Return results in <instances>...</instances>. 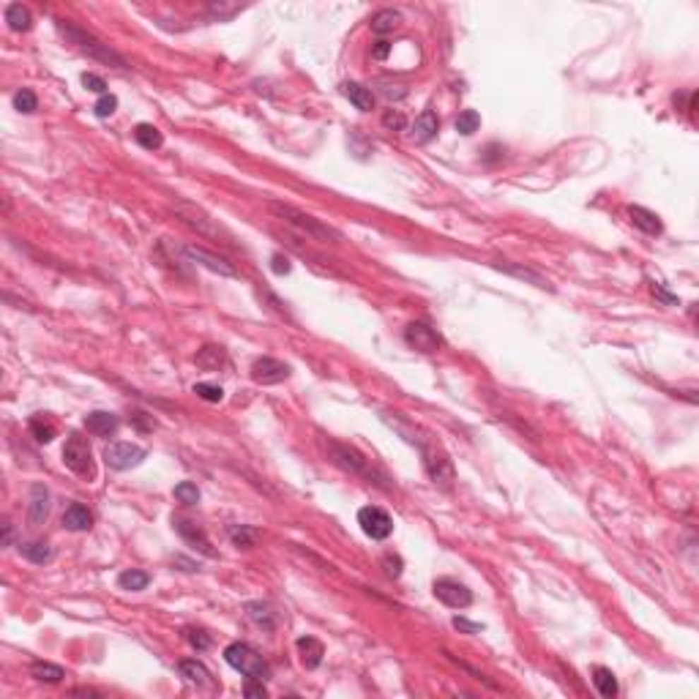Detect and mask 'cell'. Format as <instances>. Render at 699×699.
<instances>
[{
    "instance_id": "cell-15",
    "label": "cell",
    "mask_w": 699,
    "mask_h": 699,
    "mask_svg": "<svg viewBox=\"0 0 699 699\" xmlns=\"http://www.w3.org/2000/svg\"><path fill=\"white\" fill-rule=\"evenodd\" d=\"M437 131H440V121H437V115H434L432 109H424L418 118H415V124H412V131L410 137L415 143H429L437 137Z\"/></svg>"
},
{
    "instance_id": "cell-47",
    "label": "cell",
    "mask_w": 699,
    "mask_h": 699,
    "mask_svg": "<svg viewBox=\"0 0 699 699\" xmlns=\"http://www.w3.org/2000/svg\"><path fill=\"white\" fill-rule=\"evenodd\" d=\"M273 270H276V273H289V260L287 257L276 254V257H273Z\"/></svg>"
},
{
    "instance_id": "cell-23",
    "label": "cell",
    "mask_w": 699,
    "mask_h": 699,
    "mask_svg": "<svg viewBox=\"0 0 699 699\" xmlns=\"http://www.w3.org/2000/svg\"><path fill=\"white\" fill-rule=\"evenodd\" d=\"M178 669H181V675H184L191 686H205V683H210V672L205 669V664H200L197 658H186V661H181Z\"/></svg>"
},
{
    "instance_id": "cell-30",
    "label": "cell",
    "mask_w": 699,
    "mask_h": 699,
    "mask_svg": "<svg viewBox=\"0 0 699 699\" xmlns=\"http://www.w3.org/2000/svg\"><path fill=\"white\" fill-rule=\"evenodd\" d=\"M118 585H121L124 590L140 593V590H145V587L150 585V576L145 574V571H137V568H129V571H124V574L118 576Z\"/></svg>"
},
{
    "instance_id": "cell-3",
    "label": "cell",
    "mask_w": 699,
    "mask_h": 699,
    "mask_svg": "<svg viewBox=\"0 0 699 699\" xmlns=\"http://www.w3.org/2000/svg\"><path fill=\"white\" fill-rule=\"evenodd\" d=\"M58 28H61V33L63 36H68L71 39V44L80 49V52H85V55H90V58H96V61H104V63H109V66H118V68H126V61L118 55V52H112L107 44H102L99 39H93V36H88V33H83L80 28H74V25H66V22H58Z\"/></svg>"
},
{
    "instance_id": "cell-25",
    "label": "cell",
    "mask_w": 699,
    "mask_h": 699,
    "mask_svg": "<svg viewBox=\"0 0 699 699\" xmlns=\"http://www.w3.org/2000/svg\"><path fill=\"white\" fill-rule=\"evenodd\" d=\"M30 675L39 680V683H49V686H55V683H61L66 678V672H63L58 664H49V661H33L30 664Z\"/></svg>"
},
{
    "instance_id": "cell-19",
    "label": "cell",
    "mask_w": 699,
    "mask_h": 699,
    "mask_svg": "<svg viewBox=\"0 0 699 699\" xmlns=\"http://www.w3.org/2000/svg\"><path fill=\"white\" fill-rule=\"evenodd\" d=\"M295 647H298V653H301V661H304V667L306 669H317L320 667V661H323V645L317 642L314 637H301L295 642Z\"/></svg>"
},
{
    "instance_id": "cell-36",
    "label": "cell",
    "mask_w": 699,
    "mask_h": 699,
    "mask_svg": "<svg viewBox=\"0 0 699 699\" xmlns=\"http://www.w3.org/2000/svg\"><path fill=\"white\" fill-rule=\"evenodd\" d=\"M175 497H178L181 503H186V506H197V503H200V489H197L194 484L184 481V484L175 486Z\"/></svg>"
},
{
    "instance_id": "cell-32",
    "label": "cell",
    "mask_w": 699,
    "mask_h": 699,
    "mask_svg": "<svg viewBox=\"0 0 699 699\" xmlns=\"http://www.w3.org/2000/svg\"><path fill=\"white\" fill-rule=\"evenodd\" d=\"M36 107H39V99H36V93L33 90H28V88H22L14 93V109H20L25 115H30V112H36Z\"/></svg>"
},
{
    "instance_id": "cell-43",
    "label": "cell",
    "mask_w": 699,
    "mask_h": 699,
    "mask_svg": "<svg viewBox=\"0 0 699 699\" xmlns=\"http://www.w3.org/2000/svg\"><path fill=\"white\" fill-rule=\"evenodd\" d=\"M83 85L88 88V90L99 93V96H104V93H107V83H104L102 77H96V74H83Z\"/></svg>"
},
{
    "instance_id": "cell-8",
    "label": "cell",
    "mask_w": 699,
    "mask_h": 699,
    "mask_svg": "<svg viewBox=\"0 0 699 699\" xmlns=\"http://www.w3.org/2000/svg\"><path fill=\"white\" fill-rule=\"evenodd\" d=\"M434 596L440 598L446 607H451V609H465V607H470L473 604V593L462 585V582H456V579H437L432 585Z\"/></svg>"
},
{
    "instance_id": "cell-39",
    "label": "cell",
    "mask_w": 699,
    "mask_h": 699,
    "mask_svg": "<svg viewBox=\"0 0 699 699\" xmlns=\"http://www.w3.org/2000/svg\"><path fill=\"white\" fill-rule=\"evenodd\" d=\"M503 270H508V273H514V276H519V279H527V282H533L535 287H549V282L546 279H541L538 273H533V270H527V268H514V265H500Z\"/></svg>"
},
{
    "instance_id": "cell-40",
    "label": "cell",
    "mask_w": 699,
    "mask_h": 699,
    "mask_svg": "<svg viewBox=\"0 0 699 699\" xmlns=\"http://www.w3.org/2000/svg\"><path fill=\"white\" fill-rule=\"evenodd\" d=\"M93 109H96V115H99V118H109V115L118 109V99H115L112 93H104L102 99L93 104Z\"/></svg>"
},
{
    "instance_id": "cell-45",
    "label": "cell",
    "mask_w": 699,
    "mask_h": 699,
    "mask_svg": "<svg viewBox=\"0 0 699 699\" xmlns=\"http://www.w3.org/2000/svg\"><path fill=\"white\" fill-rule=\"evenodd\" d=\"M453 626H456L459 631H465V634H478V631H484L481 623H470V620H465V617H453Z\"/></svg>"
},
{
    "instance_id": "cell-1",
    "label": "cell",
    "mask_w": 699,
    "mask_h": 699,
    "mask_svg": "<svg viewBox=\"0 0 699 699\" xmlns=\"http://www.w3.org/2000/svg\"><path fill=\"white\" fill-rule=\"evenodd\" d=\"M270 210H273L282 222H287L289 227H295L298 232H304V235L311 238V241H320V244H339V241H342V232H339V229L323 225L320 219L309 216V213L298 210V208L285 205V203H270Z\"/></svg>"
},
{
    "instance_id": "cell-4",
    "label": "cell",
    "mask_w": 699,
    "mask_h": 699,
    "mask_svg": "<svg viewBox=\"0 0 699 699\" xmlns=\"http://www.w3.org/2000/svg\"><path fill=\"white\" fill-rule=\"evenodd\" d=\"M63 462L71 473L83 475V478H93V453H90V446L85 443V437L80 434H68L66 446H63Z\"/></svg>"
},
{
    "instance_id": "cell-2",
    "label": "cell",
    "mask_w": 699,
    "mask_h": 699,
    "mask_svg": "<svg viewBox=\"0 0 699 699\" xmlns=\"http://www.w3.org/2000/svg\"><path fill=\"white\" fill-rule=\"evenodd\" d=\"M225 661L235 669V672H241L244 678L263 680V683L270 678V669H268L265 658L260 656L257 650H251L246 642H232V645H227Z\"/></svg>"
},
{
    "instance_id": "cell-38",
    "label": "cell",
    "mask_w": 699,
    "mask_h": 699,
    "mask_svg": "<svg viewBox=\"0 0 699 699\" xmlns=\"http://www.w3.org/2000/svg\"><path fill=\"white\" fill-rule=\"evenodd\" d=\"M186 642L194 650H208L210 647V637H208L203 628H186Z\"/></svg>"
},
{
    "instance_id": "cell-17",
    "label": "cell",
    "mask_w": 699,
    "mask_h": 699,
    "mask_svg": "<svg viewBox=\"0 0 699 699\" xmlns=\"http://www.w3.org/2000/svg\"><path fill=\"white\" fill-rule=\"evenodd\" d=\"M93 525V514L85 508L83 503H71L63 514V527L71 530V533H83V530H90Z\"/></svg>"
},
{
    "instance_id": "cell-22",
    "label": "cell",
    "mask_w": 699,
    "mask_h": 699,
    "mask_svg": "<svg viewBox=\"0 0 699 699\" xmlns=\"http://www.w3.org/2000/svg\"><path fill=\"white\" fill-rule=\"evenodd\" d=\"M399 25H402V14L393 11V8H383V11H377V14L371 17V30H374L377 36L393 33Z\"/></svg>"
},
{
    "instance_id": "cell-14",
    "label": "cell",
    "mask_w": 699,
    "mask_h": 699,
    "mask_svg": "<svg viewBox=\"0 0 699 699\" xmlns=\"http://www.w3.org/2000/svg\"><path fill=\"white\" fill-rule=\"evenodd\" d=\"M85 429L90 434H96V437H109V434L118 432V418L112 412H104V410L88 412L85 415Z\"/></svg>"
},
{
    "instance_id": "cell-11",
    "label": "cell",
    "mask_w": 699,
    "mask_h": 699,
    "mask_svg": "<svg viewBox=\"0 0 699 699\" xmlns=\"http://www.w3.org/2000/svg\"><path fill=\"white\" fill-rule=\"evenodd\" d=\"M405 342H407L410 347L421 350V352H437L440 345H443L440 333H437L432 325H426V323H410V325L405 328Z\"/></svg>"
},
{
    "instance_id": "cell-34",
    "label": "cell",
    "mask_w": 699,
    "mask_h": 699,
    "mask_svg": "<svg viewBox=\"0 0 699 699\" xmlns=\"http://www.w3.org/2000/svg\"><path fill=\"white\" fill-rule=\"evenodd\" d=\"M229 538H232V544H235V546H241V549H251V546H254V541H257V533H254V530H249V527H244V525H241V527L235 525V527H229Z\"/></svg>"
},
{
    "instance_id": "cell-13",
    "label": "cell",
    "mask_w": 699,
    "mask_h": 699,
    "mask_svg": "<svg viewBox=\"0 0 699 699\" xmlns=\"http://www.w3.org/2000/svg\"><path fill=\"white\" fill-rule=\"evenodd\" d=\"M172 525H175V530L184 535L186 541L191 544V546H197L203 555L208 557H216V552L210 549V541H208L205 530L200 527V525H194V522H189V519H172Z\"/></svg>"
},
{
    "instance_id": "cell-33",
    "label": "cell",
    "mask_w": 699,
    "mask_h": 699,
    "mask_svg": "<svg viewBox=\"0 0 699 699\" xmlns=\"http://www.w3.org/2000/svg\"><path fill=\"white\" fill-rule=\"evenodd\" d=\"M30 432L39 443H49L55 437V426L49 421H44L42 415H36V418H30Z\"/></svg>"
},
{
    "instance_id": "cell-48",
    "label": "cell",
    "mask_w": 699,
    "mask_h": 699,
    "mask_svg": "<svg viewBox=\"0 0 699 699\" xmlns=\"http://www.w3.org/2000/svg\"><path fill=\"white\" fill-rule=\"evenodd\" d=\"M653 292H656L661 301H667V304H678V298H675V295H669L667 289H661V285H653Z\"/></svg>"
},
{
    "instance_id": "cell-31",
    "label": "cell",
    "mask_w": 699,
    "mask_h": 699,
    "mask_svg": "<svg viewBox=\"0 0 699 699\" xmlns=\"http://www.w3.org/2000/svg\"><path fill=\"white\" fill-rule=\"evenodd\" d=\"M478 126H481V115H478L475 109H465V112H459V118H456V131H459V134L470 137L473 131H478Z\"/></svg>"
},
{
    "instance_id": "cell-42",
    "label": "cell",
    "mask_w": 699,
    "mask_h": 699,
    "mask_svg": "<svg viewBox=\"0 0 699 699\" xmlns=\"http://www.w3.org/2000/svg\"><path fill=\"white\" fill-rule=\"evenodd\" d=\"M244 694L251 699H263L268 694L265 686H263V680H254V678H246V686H244Z\"/></svg>"
},
{
    "instance_id": "cell-41",
    "label": "cell",
    "mask_w": 699,
    "mask_h": 699,
    "mask_svg": "<svg viewBox=\"0 0 699 699\" xmlns=\"http://www.w3.org/2000/svg\"><path fill=\"white\" fill-rule=\"evenodd\" d=\"M383 126L391 129V131H402V129L407 126V121H405V115H402L399 109H388V112L383 115Z\"/></svg>"
},
{
    "instance_id": "cell-46",
    "label": "cell",
    "mask_w": 699,
    "mask_h": 699,
    "mask_svg": "<svg viewBox=\"0 0 699 699\" xmlns=\"http://www.w3.org/2000/svg\"><path fill=\"white\" fill-rule=\"evenodd\" d=\"M388 52H391V44L386 42V39H380V42L374 44V49H371V55H374L377 61H386V58H388Z\"/></svg>"
},
{
    "instance_id": "cell-18",
    "label": "cell",
    "mask_w": 699,
    "mask_h": 699,
    "mask_svg": "<svg viewBox=\"0 0 699 699\" xmlns=\"http://www.w3.org/2000/svg\"><path fill=\"white\" fill-rule=\"evenodd\" d=\"M49 514V489L42 486V484H36L33 489H30V506H28V516H30V522L33 525H42L44 519Z\"/></svg>"
},
{
    "instance_id": "cell-6",
    "label": "cell",
    "mask_w": 699,
    "mask_h": 699,
    "mask_svg": "<svg viewBox=\"0 0 699 699\" xmlns=\"http://www.w3.org/2000/svg\"><path fill=\"white\" fill-rule=\"evenodd\" d=\"M358 525H361V530L369 535L371 541H386L393 533V519L383 508H377V506L361 508L358 511Z\"/></svg>"
},
{
    "instance_id": "cell-5",
    "label": "cell",
    "mask_w": 699,
    "mask_h": 699,
    "mask_svg": "<svg viewBox=\"0 0 699 699\" xmlns=\"http://www.w3.org/2000/svg\"><path fill=\"white\" fill-rule=\"evenodd\" d=\"M145 456H148V451L134 446V443H112V446L104 448V462L112 470H131V467L143 465Z\"/></svg>"
},
{
    "instance_id": "cell-26",
    "label": "cell",
    "mask_w": 699,
    "mask_h": 699,
    "mask_svg": "<svg viewBox=\"0 0 699 699\" xmlns=\"http://www.w3.org/2000/svg\"><path fill=\"white\" fill-rule=\"evenodd\" d=\"M6 22H8V28L11 30H17V33H22V30H30V11L22 6V3H8L6 6Z\"/></svg>"
},
{
    "instance_id": "cell-49",
    "label": "cell",
    "mask_w": 699,
    "mask_h": 699,
    "mask_svg": "<svg viewBox=\"0 0 699 699\" xmlns=\"http://www.w3.org/2000/svg\"><path fill=\"white\" fill-rule=\"evenodd\" d=\"M3 530H6V544L11 546V538H14V530H11V525L6 522V525H3Z\"/></svg>"
},
{
    "instance_id": "cell-35",
    "label": "cell",
    "mask_w": 699,
    "mask_h": 699,
    "mask_svg": "<svg viewBox=\"0 0 699 699\" xmlns=\"http://www.w3.org/2000/svg\"><path fill=\"white\" fill-rule=\"evenodd\" d=\"M194 393H197L200 399L210 402V405H216V402H222V399H225L222 386H216V383H197V386H194Z\"/></svg>"
},
{
    "instance_id": "cell-24",
    "label": "cell",
    "mask_w": 699,
    "mask_h": 699,
    "mask_svg": "<svg viewBox=\"0 0 699 699\" xmlns=\"http://www.w3.org/2000/svg\"><path fill=\"white\" fill-rule=\"evenodd\" d=\"M20 552H22V557H28V560H30V563H36V566H44V563H49V560L55 557V549H52L47 541L20 544Z\"/></svg>"
},
{
    "instance_id": "cell-27",
    "label": "cell",
    "mask_w": 699,
    "mask_h": 699,
    "mask_svg": "<svg viewBox=\"0 0 699 699\" xmlns=\"http://www.w3.org/2000/svg\"><path fill=\"white\" fill-rule=\"evenodd\" d=\"M593 683H596L598 694L607 699L617 697V678L612 675V669H607V667H596L593 669Z\"/></svg>"
},
{
    "instance_id": "cell-9",
    "label": "cell",
    "mask_w": 699,
    "mask_h": 699,
    "mask_svg": "<svg viewBox=\"0 0 699 699\" xmlns=\"http://www.w3.org/2000/svg\"><path fill=\"white\" fill-rule=\"evenodd\" d=\"M287 377H289V366L282 364V361H276V358L263 355V358H257L251 364V380L257 386H276V383H282Z\"/></svg>"
},
{
    "instance_id": "cell-10",
    "label": "cell",
    "mask_w": 699,
    "mask_h": 699,
    "mask_svg": "<svg viewBox=\"0 0 699 699\" xmlns=\"http://www.w3.org/2000/svg\"><path fill=\"white\" fill-rule=\"evenodd\" d=\"M328 451H330V459H333L339 467H345L350 473L366 475V478L374 481V470H371L369 462H366L358 451H352L347 446H339V443H328Z\"/></svg>"
},
{
    "instance_id": "cell-29",
    "label": "cell",
    "mask_w": 699,
    "mask_h": 699,
    "mask_svg": "<svg viewBox=\"0 0 699 699\" xmlns=\"http://www.w3.org/2000/svg\"><path fill=\"white\" fill-rule=\"evenodd\" d=\"M246 612H249V617L260 626V628H265V631H273V628H276V615L270 612V607H268V604H260V601L246 604Z\"/></svg>"
},
{
    "instance_id": "cell-16",
    "label": "cell",
    "mask_w": 699,
    "mask_h": 699,
    "mask_svg": "<svg viewBox=\"0 0 699 699\" xmlns=\"http://www.w3.org/2000/svg\"><path fill=\"white\" fill-rule=\"evenodd\" d=\"M628 219H631V225L642 229L645 235H661V219H658L653 210H647V208L642 205H628Z\"/></svg>"
},
{
    "instance_id": "cell-21",
    "label": "cell",
    "mask_w": 699,
    "mask_h": 699,
    "mask_svg": "<svg viewBox=\"0 0 699 699\" xmlns=\"http://www.w3.org/2000/svg\"><path fill=\"white\" fill-rule=\"evenodd\" d=\"M342 90H345V96H347L350 102L355 104L361 112H371V109H374V93H371L369 88H364L361 83H347Z\"/></svg>"
},
{
    "instance_id": "cell-37",
    "label": "cell",
    "mask_w": 699,
    "mask_h": 699,
    "mask_svg": "<svg viewBox=\"0 0 699 699\" xmlns=\"http://www.w3.org/2000/svg\"><path fill=\"white\" fill-rule=\"evenodd\" d=\"M244 6H227V3H210L208 6V11H210V17L213 20H219V22H225V20H229V17H235L238 11H241Z\"/></svg>"
},
{
    "instance_id": "cell-28",
    "label": "cell",
    "mask_w": 699,
    "mask_h": 699,
    "mask_svg": "<svg viewBox=\"0 0 699 699\" xmlns=\"http://www.w3.org/2000/svg\"><path fill=\"white\" fill-rule=\"evenodd\" d=\"M134 140L143 145L145 150H156V148H162V143H165L162 131H159L156 126H150V124L137 126V129H134Z\"/></svg>"
},
{
    "instance_id": "cell-20",
    "label": "cell",
    "mask_w": 699,
    "mask_h": 699,
    "mask_svg": "<svg viewBox=\"0 0 699 699\" xmlns=\"http://www.w3.org/2000/svg\"><path fill=\"white\" fill-rule=\"evenodd\" d=\"M197 366H203V369H222L227 366V350L222 345H205V347L197 352Z\"/></svg>"
},
{
    "instance_id": "cell-7",
    "label": "cell",
    "mask_w": 699,
    "mask_h": 699,
    "mask_svg": "<svg viewBox=\"0 0 699 699\" xmlns=\"http://www.w3.org/2000/svg\"><path fill=\"white\" fill-rule=\"evenodd\" d=\"M418 448H421V453H424V467H426L429 478H432L434 484H440V486H451L453 484L451 459H448L443 451H437V448L424 446V443H418Z\"/></svg>"
},
{
    "instance_id": "cell-44",
    "label": "cell",
    "mask_w": 699,
    "mask_h": 699,
    "mask_svg": "<svg viewBox=\"0 0 699 699\" xmlns=\"http://www.w3.org/2000/svg\"><path fill=\"white\" fill-rule=\"evenodd\" d=\"M383 566H386V574L388 576H402V557H396V555H386L383 557Z\"/></svg>"
},
{
    "instance_id": "cell-12",
    "label": "cell",
    "mask_w": 699,
    "mask_h": 699,
    "mask_svg": "<svg viewBox=\"0 0 699 699\" xmlns=\"http://www.w3.org/2000/svg\"><path fill=\"white\" fill-rule=\"evenodd\" d=\"M184 254L189 257V260H194V263H203L208 270H213V273H219V276H229V279H232V276H238V270L229 265L225 257L210 254V251L203 249V246H186Z\"/></svg>"
}]
</instances>
